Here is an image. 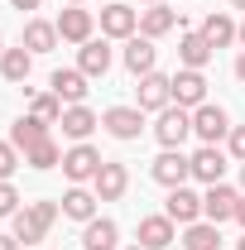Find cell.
Instances as JSON below:
<instances>
[{
    "label": "cell",
    "mask_w": 245,
    "mask_h": 250,
    "mask_svg": "<svg viewBox=\"0 0 245 250\" xmlns=\"http://www.w3.org/2000/svg\"><path fill=\"white\" fill-rule=\"evenodd\" d=\"M154 135H159L163 149H183V140L192 135V111H187V106H163V111H159V125H154Z\"/></svg>",
    "instance_id": "1"
},
{
    "label": "cell",
    "mask_w": 245,
    "mask_h": 250,
    "mask_svg": "<svg viewBox=\"0 0 245 250\" xmlns=\"http://www.w3.org/2000/svg\"><path fill=\"white\" fill-rule=\"evenodd\" d=\"M192 135H197L202 145H221V140L231 135V116H226L221 106H212V101H202V106L192 111Z\"/></svg>",
    "instance_id": "2"
},
{
    "label": "cell",
    "mask_w": 245,
    "mask_h": 250,
    "mask_svg": "<svg viewBox=\"0 0 245 250\" xmlns=\"http://www.w3.org/2000/svg\"><path fill=\"white\" fill-rule=\"evenodd\" d=\"M149 173H154V183H163V188H183L187 178H192V159H187L183 149H163V154L149 164Z\"/></svg>",
    "instance_id": "3"
},
{
    "label": "cell",
    "mask_w": 245,
    "mask_h": 250,
    "mask_svg": "<svg viewBox=\"0 0 245 250\" xmlns=\"http://www.w3.org/2000/svg\"><path fill=\"white\" fill-rule=\"evenodd\" d=\"M135 29H140V10H130L121 0L101 5V34L106 39H135Z\"/></svg>",
    "instance_id": "4"
},
{
    "label": "cell",
    "mask_w": 245,
    "mask_h": 250,
    "mask_svg": "<svg viewBox=\"0 0 245 250\" xmlns=\"http://www.w3.org/2000/svg\"><path fill=\"white\" fill-rule=\"evenodd\" d=\"M140 111H163V106H173V77H163V72H144L140 77Z\"/></svg>",
    "instance_id": "5"
},
{
    "label": "cell",
    "mask_w": 245,
    "mask_h": 250,
    "mask_svg": "<svg viewBox=\"0 0 245 250\" xmlns=\"http://www.w3.org/2000/svg\"><path fill=\"white\" fill-rule=\"evenodd\" d=\"M236 202H241V192H236V188L212 183L207 192H202V217L212 221V226H221V221H231V217H236Z\"/></svg>",
    "instance_id": "6"
},
{
    "label": "cell",
    "mask_w": 245,
    "mask_h": 250,
    "mask_svg": "<svg viewBox=\"0 0 245 250\" xmlns=\"http://www.w3.org/2000/svg\"><path fill=\"white\" fill-rule=\"evenodd\" d=\"M101 164H106V159L82 140V145H72V149L62 154V173H67L72 183H87V178H96V168H101Z\"/></svg>",
    "instance_id": "7"
},
{
    "label": "cell",
    "mask_w": 245,
    "mask_h": 250,
    "mask_svg": "<svg viewBox=\"0 0 245 250\" xmlns=\"http://www.w3.org/2000/svg\"><path fill=\"white\" fill-rule=\"evenodd\" d=\"M48 87L58 96L62 106H82V96H87V72L82 67H58L53 77H48Z\"/></svg>",
    "instance_id": "8"
},
{
    "label": "cell",
    "mask_w": 245,
    "mask_h": 250,
    "mask_svg": "<svg viewBox=\"0 0 245 250\" xmlns=\"http://www.w3.org/2000/svg\"><path fill=\"white\" fill-rule=\"evenodd\" d=\"M207 101V77L197 72V67H183L178 77H173V106H187V111H197Z\"/></svg>",
    "instance_id": "9"
},
{
    "label": "cell",
    "mask_w": 245,
    "mask_h": 250,
    "mask_svg": "<svg viewBox=\"0 0 245 250\" xmlns=\"http://www.w3.org/2000/svg\"><path fill=\"white\" fill-rule=\"evenodd\" d=\"M101 125H106L116 140H140V130H144V111H140V106H111V111L101 116Z\"/></svg>",
    "instance_id": "10"
},
{
    "label": "cell",
    "mask_w": 245,
    "mask_h": 250,
    "mask_svg": "<svg viewBox=\"0 0 245 250\" xmlns=\"http://www.w3.org/2000/svg\"><path fill=\"white\" fill-rule=\"evenodd\" d=\"M163 217H173V221H183V226H192V221L202 217V197L192 192V188H168V202H163Z\"/></svg>",
    "instance_id": "11"
},
{
    "label": "cell",
    "mask_w": 245,
    "mask_h": 250,
    "mask_svg": "<svg viewBox=\"0 0 245 250\" xmlns=\"http://www.w3.org/2000/svg\"><path fill=\"white\" fill-rule=\"evenodd\" d=\"M125 188H130V173H125V164H101L92 178V192L101 197V202H116Z\"/></svg>",
    "instance_id": "12"
},
{
    "label": "cell",
    "mask_w": 245,
    "mask_h": 250,
    "mask_svg": "<svg viewBox=\"0 0 245 250\" xmlns=\"http://www.w3.org/2000/svg\"><path fill=\"white\" fill-rule=\"evenodd\" d=\"M58 39H67V43H87V39H92V10L67 5V10L58 15Z\"/></svg>",
    "instance_id": "13"
},
{
    "label": "cell",
    "mask_w": 245,
    "mask_h": 250,
    "mask_svg": "<svg viewBox=\"0 0 245 250\" xmlns=\"http://www.w3.org/2000/svg\"><path fill=\"white\" fill-rule=\"evenodd\" d=\"M192 178H202L207 188L221 183V178H226V154H221L216 145H202V149L192 154Z\"/></svg>",
    "instance_id": "14"
},
{
    "label": "cell",
    "mask_w": 245,
    "mask_h": 250,
    "mask_svg": "<svg viewBox=\"0 0 245 250\" xmlns=\"http://www.w3.org/2000/svg\"><path fill=\"white\" fill-rule=\"evenodd\" d=\"M116 241H121V226L111 217H92L82 226V246L87 250H116Z\"/></svg>",
    "instance_id": "15"
},
{
    "label": "cell",
    "mask_w": 245,
    "mask_h": 250,
    "mask_svg": "<svg viewBox=\"0 0 245 250\" xmlns=\"http://www.w3.org/2000/svg\"><path fill=\"white\" fill-rule=\"evenodd\" d=\"M212 53H216V48L202 39V29H197V34L187 29L183 39H178V62H183V67H197V72H202V67L212 62Z\"/></svg>",
    "instance_id": "16"
},
{
    "label": "cell",
    "mask_w": 245,
    "mask_h": 250,
    "mask_svg": "<svg viewBox=\"0 0 245 250\" xmlns=\"http://www.w3.org/2000/svg\"><path fill=\"white\" fill-rule=\"evenodd\" d=\"M43 140H48V121H39V116H20V121L10 125V145L15 149H34Z\"/></svg>",
    "instance_id": "17"
},
{
    "label": "cell",
    "mask_w": 245,
    "mask_h": 250,
    "mask_svg": "<svg viewBox=\"0 0 245 250\" xmlns=\"http://www.w3.org/2000/svg\"><path fill=\"white\" fill-rule=\"evenodd\" d=\"M77 67H82L87 77H106V72H111V48H106V39H87L82 53H77Z\"/></svg>",
    "instance_id": "18"
},
{
    "label": "cell",
    "mask_w": 245,
    "mask_h": 250,
    "mask_svg": "<svg viewBox=\"0 0 245 250\" xmlns=\"http://www.w3.org/2000/svg\"><path fill=\"white\" fill-rule=\"evenodd\" d=\"M140 246L144 250L173 246V217H140Z\"/></svg>",
    "instance_id": "19"
},
{
    "label": "cell",
    "mask_w": 245,
    "mask_h": 250,
    "mask_svg": "<svg viewBox=\"0 0 245 250\" xmlns=\"http://www.w3.org/2000/svg\"><path fill=\"white\" fill-rule=\"evenodd\" d=\"M154 58H159V48H154V39H130L125 43V67L135 72V77H144V72H154Z\"/></svg>",
    "instance_id": "20"
},
{
    "label": "cell",
    "mask_w": 245,
    "mask_h": 250,
    "mask_svg": "<svg viewBox=\"0 0 245 250\" xmlns=\"http://www.w3.org/2000/svg\"><path fill=\"white\" fill-rule=\"evenodd\" d=\"M0 72H5V82H29L34 72V53L20 43V48H5L0 53Z\"/></svg>",
    "instance_id": "21"
},
{
    "label": "cell",
    "mask_w": 245,
    "mask_h": 250,
    "mask_svg": "<svg viewBox=\"0 0 245 250\" xmlns=\"http://www.w3.org/2000/svg\"><path fill=\"white\" fill-rule=\"evenodd\" d=\"M58 125H62V135H67V140H77V145H82V140H87V135H92V130H96L101 121H96L87 106H67Z\"/></svg>",
    "instance_id": "22"
},
{
    "label": "cell",
    "mask_w": 245,
    "mask_h": 250,
    "mask_svg": "<svg viewBox=\"0 0 245 250\" xmlns=\"http://www.w3.org/2000/svg\"><path fill=\"white\" fill-rule=\"evenodd\" d=\"M96 202H101L96 192H87V188H72V192L62 197V217H72V221H82V226H87V221L96 217Z\"/></svg>",
    "instance_id": "23"
},
{
    "label": "cell",
    "mask_w": 245,
    "mask_h": 250,
    "mask_svg": "<svg viewBox=\"0 0 245 250\" xmlns=\"http://www.w3.org/2000/svg\"><path fill=\"white\" fill-rule=\"evenodd\" d=\"M178 24V15L168 10V5H149V10H140V34L144 39H159V34H168Z\"/></svg>",
    "instance_id": "24"
},
{
    "label": "cell",
    "mask_w": 245,
    "mask_h": 250,
    "mask_svg": "<svg viewBox=\"0 0 245 250\" xmlns=\"http://www.w3.org/2000/svg\"><path fill=\"white\" fill-rule=\"evenodd\" d=\"M24 48H29V53H48V48H58V24H48V20H29V24H24Z\"/></svg>",
    "instance_id": "25"
},
{
    "label": "cell",
    "mask_w": 245,
    "mask_h": 250,
    "mask_svg": "<svg viewBox=\"0 0 245 250\" xmlns=\"http://www.w3.org/2000/svg\"><path fill=\"white\" fill-rule=\"evenodd\" d=\"M43 231H48V226H43V221L34 217V207L15 212V231H10L15 241H24V246H39V241H43Z\"/></svg>",
    "instance_id": "26"
},
{
    "label": "cell",
    "mask_w": 245,
    "mask_h": 250,
    "mask_svg": "<svg viewBox=\"0 0 245 250\" xmlns=\"http://www.w3.org/2000/svg\"><path fill=\"white\" fill-rule=\"evenodd\" d=\"M202 39H207L212 48H226V43L236 39V24H231V15H207V20H202Z\"/></svg>",
    "instance_id": "27"
},
{
    "label": "cell",
    "mask_w": 245,
    "mask_h": 250,
    "mask_svg": "<svg viewBox=\"0 0 245 250\" xmlns=\"http://www.w3.org/2000/svg\"><path fill=\"white\" fill-rule=\"evenodd\" d=\"M221 246V231H216L212 221H192L183 236V250H216Z\"/></svg>",
    "instance_id": "28"
},
{
    "label": "cell",
    "mask_w": 245,
    "mask_h": 250,
    "mask_svg": "<svg viewBox=\"0 0 245 250\" xmlns=\"http://www.w3.org/2000/svg\"><path fill=\"white\" fill-rule=\"evenodd\" d=\"M62 111H67V106H62L53 92H39V96H34V106H29V116H39V121H48V125H58Z\"/></svg>",
    "instance_id": "29"
},
{
    "label": "cell",
    "mask_w": 245,
    "mask_h": 250,
    "mask_svg": "<svg viewBox=\"0 0 245 250\" xmlns=\"http://www.w3.org/2000/svg\"><path fill=\"white\" fill-rule=\"evenodd\" d=\"M24 164H29V168H53V164H62V149L53 145V140H43V145L24 149Z\"/></svg>",
    "instance_id": "30"
},
{
    "label": "cell",
    "mask_w": 245,
    "mask_h": 250,
    "mask_svg": "<svg viewBox=\"0 0 245 250\" xmlns=\"http://www.w3.org/2000/svg\"><path fill=\"white\" fill-rule=\"evenodd\" d=\"M20 168V149L10 140H0V183H10V173Z\"/></svg>",
    "instance_id": "31"
},
{
    "label": "cell",
    "mask_w": 245,
    "mask_h": 250,
    "mask_svg": "<svg viewBox=\"0 0 245 250\" xmlns=\"http://www.w3.org/2000/svg\"><path fill=\"white\" fill-rule=\"evenodd\" d=\"M15 212H20V192L10 183H0V217H15Z\"/></svg>",
    "instance_id": "32"
},
{
    "label": "cell",
    "mask_w": 245,
    "mask_h": 250,
    "mask_svg": "<svg viewBox=\"0 0 245 250\" xmlns=\"http://www.w3.org/2000/svg\"><path fill=\"white\" fill-rule=\"evenodd\" d=\"M29 207H34V217L43 221V226H53V221H58V212H62L58 202H29Z\"/></svg>",
    "instance_id": "33"
},
{
    "label": "cell",
    "mask_w": 245,
    "mask_h": 250,
    "mask_svg": "<svg viewBox=\"0 0 245 250\" xmlns=\"http://www.w3.org/2000/svg\"><path fill=\"white\" fill-rule=\"evenodd\" d=\"M226 140H231V154L245 164V125H231V135H226Z\"/></svg>",
    "instance_id": "34"
},
{
    "label": "cell",
    "mask_w": 245,
    "mask_h": 250,
    "mask_svg": "<svg viewBox=\"0 0 245 250\" xmlns=\"http://www.w3.org/2000/svg\"><path fill=\"white\" fill-rule=\"evenodd\" d=\"M10 5H15V10H39L43 0H10Z\"/></svg>",
    "instance_id": "35"
},
{
    "label": "cell",
    "mask_w": 245,
    "mask_h": 250,
    "mask_svg": "<svg viewBox=\"0 0 245 250\" xmlns=\"http://www.w3.org/2000/svg\"><path fill=\"white\" fill-rule=\"evenodd\" d=\"M0 250H20V241L15 236H0Z\"/></svg>",
    "instance_id": "36"
},
{
    "label": "cell",
    "mask_w": 245,
    "mask_h": 250,
    "mask_svg": "<svg viewBox=\"0 0 245 250\" xmlns=\"http://www.w3.org/2000/svg\"><path fill=\"white\" fill-rule=\"evenodd\" d=\"M236 221L245 226V192H241V202H236Z\"/></svg>",
    "instance_id": "37"
},
{
    "label": "cell",
    "mask_w": 245,
    "mask_h": 250,
    "mask_svg": "<svg viewBox=\"0 0 245 250\" xmlns=\"http://www.w3.org/2000/svg\"><path fill=\"white\" fill-rule=\"evenodd\" d=\"M236 77H241V82H245V53H241V58H236Z\"/></svg>",
    "instance_id": "38"
},
{
    "label": "cell",
    "mask_w": 245,
    "mask_h": 250,
    "mask_svg": "<svg viewBox=\"0 0 245 250\" xmlns=\"http://www.w3.org/2000/svg\"><path fill=\"white\" fill-rule=\"evenodd\" d=\"M236 39H241V43H245V20H241V24H236Z\"/></svg>",
    "instance_id": "39"
},
{
    "label": "cell",
    "mask_w": 245,
    "mask_h": 250,
    "mask_svg": "<svg viewBox=\"0 0 245 250\" xmlns=\"http://www.w3.org/2000/svg\"><path fill=\"white\" fill-rule=\"evenodd\" d=\"M241 192H245V164H241Z\"/></svg>",
    "instance_id": "40"
},
{
    "label": "cell",
    "mask_w": 245,
    "mask_h": 250,
    "mask_svg": "<svg viewBox=\"0 0 245 250\" xmlns=\"http://www.w3.org/2000/svg\"><path fill=\"white\" fill-rule=\"evenodd\" d=\"M231 5H236V10H245V0H231Z\"/></svg>",
    "instance_id": "41"
},
{
    "label": "cell",
    "mask_w": 245,
    "mask_h": 250,
    "mask_svg": "<svg viewBox=\"0 0 245 250\" xmlns=\"http://www.w3.org/2000/svg\"><path fill=\"white\" fill-rule=\"evenodd\" d=\"M236 250H245V236H241V241H236Z\"/></svg>",
    "instance_id": "42"
},
{
    "label": "cell",
    "mask_w": 245,
    "mask_h": 250,
    "mask_svg": "<svg viewBox=\"0 0 245 250\" xmlns=\"http://www.w3.org/2000/svg\"><path fill=\"white\" fill-rule=\"evenodd\" d=\"M144 5H163V0H144Z\"/></svg>",
    "instance_id": "43"
},
{
    "label": "cell",
    "mask_w": 245,
    "mask_h": 250,
    "mask_svg": "<svg viewBox=\"0 0 245 250\" xmlns=\"http://www.w3.org/2000/svg\"><path fill=\"white\" fill-rule=\"evenodd\" d=\"M67 5H82V0H67Z\"/></svg>",
    "instance_id": "44"
},
{
    "label": "cell",
    "mask_w": 245,
    "mask_h": 250,
    "mask_svg": "<svg viewBox=\"0 0 245 250\" xmlns=\"http://www.w3.org/2000/svg\"><path fill=\"white\" fill-rule=\"evenodd\" d=\"M130 250H144V246H130Z\"/></svg>",
    "instance_id": "45"
},
{
    "label": "cell",
    "mask_w": 245,
    "mask_h": 250,
    "mask_svg": "<svg viewBox=\"0 0 245 250\" xmlns=\"http://www.w3.org/2000/svg\"><path fill=\"white\" fill-rule=\"evenodd\" d=\"M101 5H111V0H101Z\"/></svg>",
    "instance_id": "46"
},
{
    "label": "cell",
    "mask_w": 245,
    "mask_h": 250,
    "mask_svg": "<svg viewBox=\"0 0 245 250\" xmlns=\"http://www.w3.org/2000/svg\"><path fill=\"white\" fill-rule=\"evenodd\" d=\"M0 53H5V48H0Z\"/></svg>",
    "instance_id": "47"
}]
</instances>
